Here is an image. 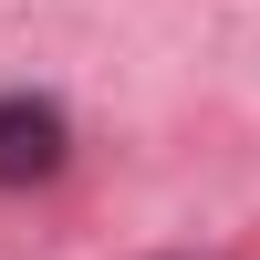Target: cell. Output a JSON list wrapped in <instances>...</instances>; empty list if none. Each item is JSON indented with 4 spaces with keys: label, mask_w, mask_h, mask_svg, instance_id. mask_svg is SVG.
Returning <instances> with one entry per match:
<instances>
[{
    "label": "cell",
    "mask_w": 260,
    "mask_h": 260,
    "mask_svg": "<svg viewBox=\"0 0 260 260\" xmlns=\"http://www.w3.org/2000/svg\"><path fill=\"white\" fill-rule=\"evenodd\" d=\"M62 156H73V115H62L52 94H0V187H42L62 177Z\"/></svg>",
    "instance_id": "6da1fadb"
}]
</instances>
